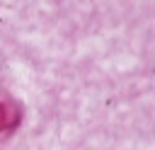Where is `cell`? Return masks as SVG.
Here are the masks:
<instances>
[{"instance_id": "cell-1", "label": "cell", "mask_w": 155, "mask_h": 150, "mask_svg": "<svg viewBox=\"0 0 155 150\" xmlns=\"http://www.w3.org/2000/svg\"><path fill=\"white\" fill-rule=\"evenodd\" d=\"M19 121V109L12 102H0V133L12 131Z\"/></svg>"}]
</instances>
